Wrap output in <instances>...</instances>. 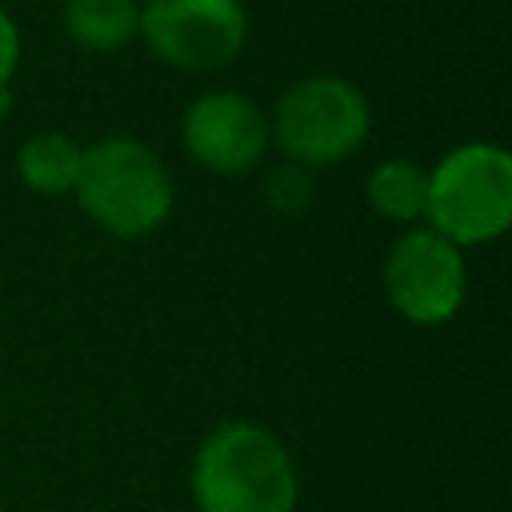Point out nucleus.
<instances>
[{
    "label": "nucleus",
    "instance_id": "obj_1",
    "mask_svg": "<svg viewBox=\"0 0 512 512\" xmlns=\"http://www.w3.org/2000/svg\"><path fill=\"white\" fill-rule=\"evenodd\" d=\"M192 500L200 512H292V456L268 428L228 420L212 428L196 448Z\"/></svg>",
    "mask_w": 512,
    "mask_h": 512
},
{
    "label": "nucleus",
    "instance_id": "obj_2",
    "mask_svg": "<svg viewBox=\"0 0 512 512\" xmlns=\"http://www.w3.org/2000/svg\"><path fill=\"white\" fill-rule=\"evenodd\" d=\"M72 192L112 236H144L172 212V180L160 156L132 136H108L84 148Z\"/></svg>",
    "mask_w": 512,
    "mask_h": 512
},
{
    "label": "nucleus",
    "instance_id": "obj_3",
    "mask_svg": "<svg viewBox=\"0 0 512 512\" xmlns=\"http://www.w3.org/2000/svg\"><path fill=\"white\" fill-rule=\"evenodd\" d=\"M424 216L448 244H488L512 224V156L500 144H460L428 172Z\"/></svg>",
    "mask_w": 512,
    "mask_h": 512
},
{
    "label": "nucleus",
    "instance_id": "obj_4",
    "mask_svg": "<svg viewBox=\"0 0 512 512\" xmlns=\"http://www.w3.org/2000/svg\"><path fill=\"white\" fill-rule=\"evenodd\" d=\"M268 136L292 156V164H336L364 144L368 104L340 76H304L276 100Z\"/></svg>",
    "mask_w": 512,
    "mask_h": 512
},
{
    "label": "nucleus",
    "instance_id": "obj_5",
    "mask_svg": "<svg viewBox=\"0 0 512 512\" xmlns=\"http://www.w3.org/2000/svg\"><path fill=\"white\" fill-rule=\"evenodd\" d=\"M148 48L180 72H216L248 40L240 0H144L140 28Z\"/></svg>",
    "mask_w": 512,
    "mask_h": 512
},
{
    "label": "nucleus",
    "instance_id": "obj_6",
    "mask_svg": "<svg viewBox=\"0 0 512 512\" xmlns=\"http://www.w3.org/2000/svg\"><path fill=\"white\" fill-rule=\"evenodd\" d=\"M384 292L412 324H444L464 304V256L432 228L404 232L384 260Z\"/></svg>",
    "mask_w": 512,
    "mask_h": 512
},
{
    "label": "nucleus",
    "instance_id": "obj_7",
    "mask_svg": "<svg viewBox=\"0 0 512 512\" xmlns=\"http://www.w3.org/2000/svg\"><path fill=\"white\" fill-rule=\"evenodd\" d=\"M268 140V116L240 92H204L184 112V148L220 176L256 168Z\"/></svg>",
    "mask_w": 512,
    "mask_h": 512
},
{
    "label": "nucleus",
    "instance_id": "obj_8",
    "mask_svg": "<svg viewBox=\"0 0 512 512\" xmlns=\"http://www.w3.org/2000/svg\"><path fill=\"white\" fill-rule=\"evenodd\" d=\"M64 28L80 48L116 52L120 44H128L136 36L140 8H136V0H68Z\"/></svg>",
    "mask_w": 512,
    "mask_h": 512
},
{
    "label": "nucleus",
    "instance_id": "obj_9",
    "mask_svg": "<svg viewBox=\"0 0 512 512\" xmlns=\"http://www.w3.org/2000/svg\"><path fill=\"white\" fill-rule=\"evenodd\" d=\"M80 152L84 148H76L72 136H64V132H40V136L24 140V148L16 156V172H20V180L32 192L60 196V192H72V184H76Z\"/></svg>",
    "mask_w": 512,
    "mask_h": 512
},
{
    "label": "nucleus",
    "instance_id": "obj_10",
    "mask_svg": "<svg viewBox=\"0 0 512 512\" xmlns=\"http://www.w3.org/2000/svg\"><path fill=\"white\" fill-rule=\"evenodd\" d=\"M428 172L412 160H384L368 176V200L384 220H416L424 216Z\"/></svg>",
    "mask_w": 512,
    "mask_h": 512
},
{
    "label": "nucleus",
    "instance_id": "obj_11",
    "mask_svg": "<svg viewBox=\"0 0 512 512\" xmlns=\"http://www.w3.org/2000/svg\"><path fill=\"white\" fill-rule=\"evenodd\" d=\"M264 196L276 212H304L308 200H312V176L304 164H284L268 176L264 184Z\"/></svg>",
    "mask_w": 512,
    "mask_h": 512
},
{
    "label": "nucleus",
    "instance_id": "obj_12",
    "mask_svg": "<svg viewBox=\"0 0 512 512\" xmlns=\"http://www.w3.org/2000/svg\"><path fill=\"white\" fill-rule=\"evenodd\" d=\"M16 64H20V32H16L12 16L0 8V88L12 80Z\"/></svg>",
    "mask_w": 512,
    "mask_h": 512
},
{
    "label": "nucleus",
    "instance_id": "obj_13",
    "mask_svg": "<svg viewBox=\"0 0 512 512\" xmlns=\"http://www.w3.org/2000/svg\"><path fill=\"white\" fill-rule=\"evenodd\" d=\"M8 108H12V92H8V84H4V88H0V116H4Z\"/></svg>",
    "mask_w": 512,
    "mask_h": 512
}]
</instances>
